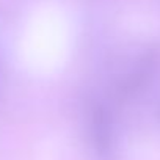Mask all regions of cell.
I'll use <instances>...</instances> for the list:
<instances>
[{
    "mask_svg": "<svg viewBox=\"0 0 160 160\" xmlns=\"http://www.w3.org/2000/svg\"><path fill=\"white\" fill-rule=\"evenodd\" d=\"M90 138L96 154L102 160H112L116 151V133L113 115L107 105L96 102L90 108Z\"/></svg>",
    "mask_w": 160,
    "mask_h": 160,
    "instance_id": "6da1fadb",
    "label": "cell"
},
{
    "mask_svg": "<svg viewBox=\"0 0 160 160\" xmlns=\"http://www.w3.org/2000/svg\"><path fill=\"white\" fill-rule=\"evenodd\" d=\"M3 90H5V69H3L2 60H0V96H2Z\"/></svg>",
    "mask_w": 160,
    "mask_h": 160,
    "instance_id": "7a4b0ae2",
    "label": "cell"
},
{
    "mask_svg": "<svg viewBox=\"0 0 160 160\" xmlns=\"http://www.w3.org/2000/svg\"><path fill=\"white\" fill-rule=\"evenodd\" d=\"M158 118H160V107H158Z\"/></svg>",
    "mask_w": 160,
    "mask_h": 160,
    "instance_id": "3957f363",
    "label": "cell"
}]
</instances>
